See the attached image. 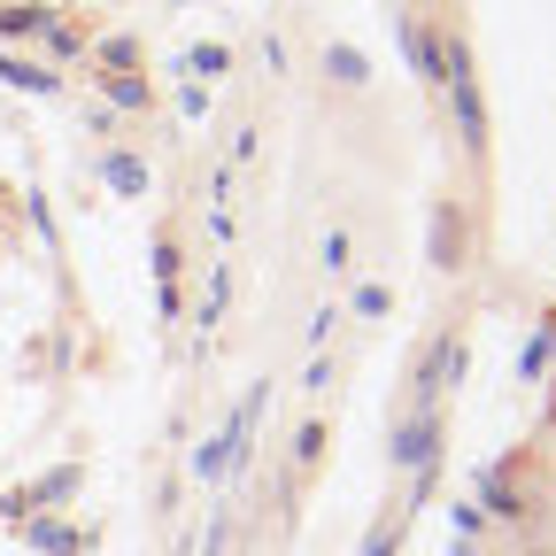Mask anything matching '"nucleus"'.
Instances as JSON below:
<instances>
[{"label": "nucleus", "instance_id": "nucleus-1", "mask_svg": "<svg viewBox=\"0 0 556 556\" xmlns=\"http://www.w3.org/2000/svg\"><path fill=\"white\" fill-rule=\"evenodd\" d=\"M456 379H464V340H433V356H426V371H417V394H409V402L433 409Z\"/></svg>", "mask_w": 556, "mask_h": 556}, {"label": "nucleus", "instance_id": "nucleus-2", "mask_svg": "<svg viewBox=\"0 0 556 556\" xmlns=\"http://www.w3.org/2000/svg\"><path fill=\"white\" fill-rule=\"evenodd\" d=\"M433 456H441V409H417L409 426L394 433V464H402V471H426Z\"/></svg>", "mask_w": 556, "mask_h": 556}, {"label": "nucleus", "instance_id": "nucleus-3", "mask_svg": "<svg viewBox=\"0 0 556 556\" xmlns=\"http://www.w3.org/2000/svg\"><path fill=\"white\" fill-rule=\"evenodd\" d=\"M402 54H409V70H417L426 86H441V39H433L426 24H409V16H402Z\"/></svg>", "mask_w": 556, "mask_h": 556}, {"label": "nucleus", "instance_id": "nucleus-4", "mask_svg": "<svg viewBox=\"0 0 556 556\" xmlns=\"http://www.w3.org/2000/svg\"><path fill=\"white\" fill-rule=\"evenodd\" d=\"M70 486H78V471H70V464H62V471H47L39 486H24V495H9V518H31V510H47V503H62V495H70Z\"/></svg>", "mask_w": 556, "mask_h": 556}, {"label": "nucleus", "instance_id": "nucleus-5", "mask_svg": "<svg viewBox=\"0 0 556 556\" xmlns=\"http://www.w3.org/2000/svg\"><path fill=\"white\" fill-rule=\"evenodd\" d=\"M0 86H24V93H54V70L24 62V54H0Z\"/></svg>", "mask_w": 556, "mask_h": 556}, {"label": "nucleus", "instance_id": "nucleus-6", "mask_svg": "<svg viewBox=\"0 0 556 556\" xmlns=\"http://www.w3.org/2000/svg\"><path fill=\"white\" fill-rule=\"evenodd\" d=\"M101 178H109L116 193H148V163L124 155V148H116V155H101Z\"/></svg>", "mask_w": 556, "mask_h": 556}, {"label": "nucleus", "instance_id": "nucleus-7", "mask_svg": "<svg viewBox=\"0 0 556 556\" xmlns=\"http://www.w3.org/2000/svg\"><path fill=\"white\" fill-rule=\"evenodd\" d=\"M548 364H556V325H541V332L526 340V356H518V379H541Z\"/></svg>", "mask_w": 556, "mask_h": 556}, {"label": "nucleus", "instance_id": "nucleus-8", "mask_svg": "<svg viewBox=\"0 0 556 556\" xmlns=\"http://www.w3.org/2000/svg\"><path fill=\"white\" fill-rule=\"evenodd\" d=\"M225 302H232V263H217V278H208V294H201V332H217Z\"/></svg>", "mask_w": 556, "mask_h": 556}, {"label": "nucleus", "instance_id": "nucleus-9", "mask_svg": "<svg viewBox=\"0 0 556 556\" xmlns=\"http://www.w3.org/2000/svg\"><path fill=\"white\" fill-rule=\"evenodd\" d=\"M317 263H325V278H340L348 263H356V240H348V225H332V232L317 240Z\"/></svg>", "mask_w": 556, "mask_h": 556}, {"label": "nucleus", "instance_id": "nucleus-10", "mask_svg": "<svg viewBox=\"0 0 556 556\" xmlns=\"http://www.w3.org/2000/svg\"><path fill=\"white\" fill-rule=\"evenodd\" d=\"M325 70H332V78H340V86H364V78H371V70H364V54H356V47H325Z\"/></svg>", "mask_w": 556, "mask_h": 556}, {"label": "nucleus", "instance_id": "nucleus-11", "mask_svg": "<svg viewBox=\"0 0 556 556\" xmlns=\"http://www.w3.org/2000/svg\"><path fill=\"white\" fill-rule=\"evenodd\" d=\"M155 287H163V317H178V248H155Z\"/></svg>", "mask_w": 556, "mask_h": 556}, {"label": "nucleus", "instance_id": "nucleus-12", "mask_svg": "<svg viewBox=\"0 0 556 556\" xmlns=\"http://www.w3.org/2000/svg\"><path fill=\"white\" fill-rule=\"evenodd\" d=\"M186 70H193V86H201V78L217 86L225 70H232V54H225V47H193V54H186Z\"/></svg>", "mask_w": 556, "mask_h": 556}, {"label": "nucleus", "instance_id": "nucleus-13", "mask_svg": "<svg viewBox=\"0 0 556 556\" xmlns=\"http://www.w3.org/2000/svg\"><path fill=\"white\" fill-rule=\"evenodd\" d=\"M31 541H39L47 556H78V533H70V526H47V518H31Z\"/></svg>", "mask_w": 556, "mask_h": 556}, {"label": "nucleus", "instance_id": "nucleus-14", "mask_svg": "<svg viewBox=\"0 0 556 556\" xmlns=\"http://www.w3.org/2000/svg\"><path fill=\"white\" fill-rule=\"evenodd\" d=\"M0 31H47V9H0Z\"/></svg>", "mask_w": 556, "mask_h": 556}, {"label": "nucleus", "instance_id": "nucleus-15", "mask_svg": "<svg viewBox=\"0 0 556 556\" xmlns=\"http://www.w3.org/2000/svg\"><path fill=\"white\" fill-rule=\"evenodd\" d=\"M109 101H116V109H139V101H148V86H139V78H109Z\"/></svg>", "mask_w": 556, "mask_h": 556}, {"label": "nucleus", "instance_id": "nucleus-16", "mask_svg": "<svg viewBox=\"0 0 556 556\" xmlns=\"http://www.w3.org/2000/svg\"><path fill=\"white\" fill-rule=\"evenodd\" d=\"M356 317H387V287H356Z\"/></svg>", "mask_w": 556, "mask_h": 556}, {"label": "nucleus", "instance_id": "nucleus-17", "mask_svg": "<svg viewBox=\"0 0 556 556\" xmlns=\"http://www.w3.org/2000/svg\"><path fill=\"white\" fill-rule=\"evenodd\" d=\"M317 448H325V426H302V433H294V456H302V464H309V456H317Z\"/></svg>", "mask_w": 556, "mask_h": 556}]
</instances>
